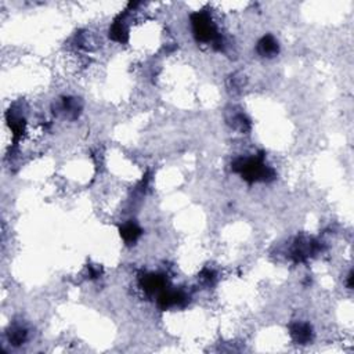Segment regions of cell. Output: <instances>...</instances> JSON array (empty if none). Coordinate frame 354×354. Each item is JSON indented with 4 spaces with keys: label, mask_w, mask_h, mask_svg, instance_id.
<instances>
[{
    "label": "cell",
    "mask_w": 354,
    "mask_h": 354,
    "mask_svg": "<svg viewBox=\"0 0 354 354\" xmlns=\"http://www.w3.org/2000/svg\"><path fill=\"white\" fill-rule=\"evenodd\" d=\"M258 50L259 53L262 55H267V57H271V55H274L278 53V43L273 39L271 36H267V37H263L260 42H259V46H258Z\"/></svg>",
    "instance_id": "cell-1"
},
{
    "label": "cell",
    "mask_w": 354,
    "mask_h": 354,
    "mask_svg": "<svg viewBox=\"0 0 354 354\" xmlns=\"http://www.w3.org/2000/svg\"><path fill=\"white\" fill-rule=\"evenodd\" d=\"M292 336L299 343H306L312 339V330L306 324H296L292 327Z\"/></svg>",
    "instance_id": "cell-2"
},
{
    "label": "cell",
    "mask_w": 354,
    "mask_h": 354,
    "mask_svg": "<svg viewBox=\"0 0 354 354\" xmlns=\"http://www.w3.org/2000/svg\"><path fill=\"white\" fill-rule=\"evenodd\" d=\"M138 235H140V230H138L134 224H126L125 227L122 228V237H123L125 241H127V242L136 241Z\"/></svg>",
    "instance_id": "cell-3"
}]
</instances>
